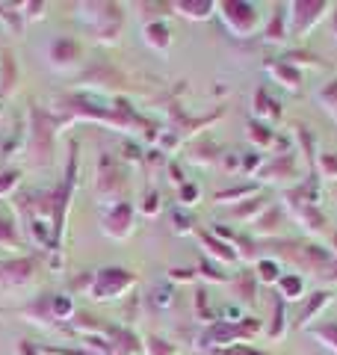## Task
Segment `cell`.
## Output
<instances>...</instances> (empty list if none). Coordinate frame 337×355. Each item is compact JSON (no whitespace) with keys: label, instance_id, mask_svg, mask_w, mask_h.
I'll return each mask as SVG.
<instances>
[{"label":"cell","instance_id":"obj_1","mask_svg":"<svg viewBox=\"0 0 337 355\" xmlns=\"http://www.w3.org/2000/svg\"><path fill=\"white\" fill-rule=\"evenodd\" d=\"M77 21H83L98 42L116 44L121 36V24H125V12L119 3H83L77 6Z\"/></svg>","mask_w":337,"mask_h":355},{"label":"cell","instance_id":"obj_2","mask_svg":"<svg viewBox=\"0 0 337 355\" xmlns=\"http://www.w3.org/2000/svg\"><path fill=\"white\" fill-rule=\"evenodd\" d=\"M219 18L225 21L231 36L237 39H249L252 33L261 27V9L254 3H243V0H225V3H216Z\"/></svg>","mask_w":337,"mask_h":355},{"label":"cell","instance_id":"obj_3","mask_svg":"<svg viewBox=\"0 0 337 355\" xmlns=\"http://www.w3.org/2000/svg\"><path fill=\"white\" fill-rule=\"evenodd\" d=\"M137 284V275L130 270H121V266H110V270H98L92 272V284H89V296L98 299V302H110V299H119L125 291Z\"/></svg>","mask_w":337,"mask_h":355},{"label":"cell","instance_id":"obj_4","mask_svg":"<svg viewBox=\"0 0 337 355\" xmlns=\"http://www.w3.org/2000/svg\"><path fill=\"white\" fill-rule=\"evenodd\" d=\"M30 119H33V133H30V157L36 166H44L51 160V151H53V130L56 128V119H51L39 104H33L30 110Z\"/></svg>","mask_w":337,"mask_h":355},{"label":"cell","instance_id":"obj_5","mask_svg":"<svg viewBox=\"0 0 337 355\" xmlns=\"http://www.w3.org/2000/svg\"><path fill=\"white\" fill-rule=\"evenodd\" d=\"M329 3L325 0H296V3L287 6V15H290V36H305L313 27L320 24L329 12Z\"/></svg>","mask_w":337,"mask_h":355},{"label":"cell","instance_id":"obj_6","mask_svg":"<svg viewBox=\"0 0 337 355\" xmlns=\"http://www.w3.org/2000/svg\"><path fill=\"white\" fill-rule=\"evenodd\" d=\"M104 234L112 240H128L133 234V207L128 202H116L104 216Z\"/></svg>","mask_w":337,"mask_h":355},{"label":"cell","instance_id":"obj_7","mask_svg":"<svg viewBox=\"0 0 337 355\" xmlns=\"http://www.w3.org/2000/svg\"><path fill=\"white\" fill-rule=\"evenodd\" d=\"M36 275V263L21 258V261H0V293L3 291H15V287H24L27 282H33Z\"/></svg>","mask_w":337,"mask_h":355},{"label":"cell","instance_id":"obj_8","mask_svg":"<svg viewBox=\"0 0 337 355\" xmlns=\"http://www.w3.org/2000/svg\"><path fill=\"white\" fill-rule=\"evenodd\" d=\"M80 44H77L74 39H69V36H60L56 42H51V51H48V57H51V62L56 65V69H71V65L80 60Z\"/></svg>","mask_w":337,"mask_h":355},{"label":"cell","instance_id":"obj_9","mask_svg":"<svg viewBox=\"0 0 337 355\" xmlns=\"http://www.w3.org/2000/svg\"><path fill=\"white\" fill-rule=\"evenodd\" d=\"M331 291H317V293H311V296H305L302 299V311H299V329H305V326H311L313 320H317L322 311H325V305H331Z\"/></svg>","mask_w":337,"mask_h":355},{"label":"cell","instance_id":"obj_10","mask_svg":"<svg viewBox=\"0 0 337 355\" xmlns=\"http://www.w3.org/2000/svg\"><path fill=\"white\" fill-rule=\"evenodd\" d=\"M275 175H287L290 181H296V178H299V166H296L293 151L278 154L275 160L263 163V169H261V181H269V184H273V181H275Z\"/></svg>","mask_w":337,"mask_h":355},{"label":"cell","instance_id":"obj_11","mask_svg":"<svg viewBox=\"0 0 337 355\" xmlns=\"http://www.w3.org/2000/svg\"><path fill=\"white\" fill-rule=\"evenodd\" d=\"M198 240H201V246H205V252L210 254V258H216V261H222V263H234V261H240L237 249H234L231 243H225L222 237L207 234V231H198Z\"/></svg>","mask_w":337,"mask_h":355},{"label":"cell","instance_id":"obj_12","mask_svg":"<svg viewBox=\"0 0 337 355\" xmlns=\"http://www.w3.org/2000/svg\"><path fill=\"white\" fill-rule=\"evenodd\" d=\"M245 137H249V142L254 148H261V151H273L278 148V133L266 125V121H249L245 125Z\"/></svg>","mask_w":337,"mask_h":355},{"label":"cell","instance_id":"obj_13","mask_svg":"<svg viewBox=\"0 0 337 355\" xmlns=\"http://www.w3.org/2000/svg\"><path fill=\"white\" fill-rule=\"evenodd\" d=\"M263 39L269 44L290 39V15H287V6H275L273 9V15H269V24L263 30Z\"/></svg>","mask_w":337,"mask_h":355},{"label":"cell","instance_id":"obj_14","mask_svg":"<svg viewBox=\"0 0 337 355\" xmlns=\"http://www.w3.org/2000/svg\"><path fill=\"white\" fill-rule=\"evenodd\" d=\"M172 9L181 18H189V21H207L213 12H216V3L213 0H178L172 3Z\"/></svg>","mask_w":337,"mask_h":355},{"label":"cell","instance_id":"obj_15","mask_svg":"<svg viewBox=\"0 0 337 355\" xmlns=\"http://www.w3.org/2000/svg\"><path fill=\"white\" fill-rule=\"evenodd\" d=\"M275 287H278L281 302H302L305 299V279H302V272H284Z\"/></svg>","mask_w":337,"mask_h":355},{"label":"cell","instance_id":"obj_16","mask_svg":"<svg viewBox=\"0 0 337 355\" xmlns=\"http://www.w3.org/2000/svg\"><path fill=\"white\" fill-rule=\"evenodd\" d=\"M145 44H148L151 51L157 53H168L172 48V30H168L163 21H151V24H145Z\"/></svg>","mask_w":337,"mask_h":355},{"label":"cell","instance_id":"obj_17","mask_svg":"<svg viewBox=\"0 0 337 355\" xmlns=\"http://www.w3.org/2000/svg\"><path fill=\"white\" fill-rule=\"evenodd\" d=\"M281 216H284V214H281V207H278V205H269L263 214L252 222V225H254V234H257V237H275L278 228H281Z\"/></svg>","mask_w":337,"mask_h":355},{"label":"cell","instance_id":"obj_18","mask_svg":"<svg viewBox=\"0 0 337 355\" xmlns=\"http://www.w3.org/2000/svg\"><path fill=\"white\" fill-rule=\"evenodd\" d=\"M266 69H269V74H273L281 86L293 89V92L299 89V83H302V71L296 69V65H290V62H284V60H278V62H266Z\"/></svg>","mask_w":337,"mask_h":355},{"label":"cell","instance_id":"obj_19","mask_svg":"<svg viewBox=\"0 0 337 355\" xmlns=\"http://www.w3.org/2000/svg\"><path fill=\"white\" fill-rule=\"evenodd\" d=\"M266 207H269V202H266L263 196H252V198H245L243 205L234 207V210H231V216L237 219V222H254Z\"/></svg>","mask_w":337,"mask_h":355},{"label":"cell","instance_id":"obj_20","mask_svg":"<svg viewBox=\"0 0 337 355\" xmlns=\"http://www.w3.org/2000/svg\"><path fill=\"white\" fill-rule=\"evenodd\" d=\"M308 331H311V338H317L325 349H331L337 355V320H329V323L322 320V323L311 326Z\"/></svg>","mask_w":337,"mask_h":355},{"label":"cell","instance_id":"obj_21","mask_svg":"<svg viewBox=\"0 0 337 355\" xmlns=\"http://www.w3.org/2000/svg\"><path fill=\"white\" fill-rule=\"evenodd\" d=\"M254 116H257V121L281 116V104H275L273 98H269L266 89H257V92H254Z\"/></svg>","mask_w":337,"mask_h":355},{"label":"cell","instance_id":"obj_22","mask_svg":"<svg viewBox=\"0 0 337 355\" xmlns=\"http://www.w3.org/2000/svg\"><path fill=\"white\" fill-rule=\"evenodd\" d=\"M281 266H278V261L275 258H261L254 263V279L257 282H263V284H278V279H281Z\"/></svg>","mask_w":337,"mask_h":355},{"label":"cell","instance_id":"obj_23","mask_svg":"<svg viewBox=\"0 0 337 355\" xmlns=\"http://www.w3.org/2000/svg\"><path fill=\"white\" fill-rule=\"evenodd\" d=\"M317 101H320V107L325 110V113H329V116L337 121V77L320 89V92H317Z\"/></svg>","mask_w":337,"mask_h":355},{"label":"cell","instance_id":"obj_24","mask_svg":"<svg viewBox=\"0 0 337 355\" xmlns=\"http://www.w3.org/2000/svg\"><path fill=\"white\" fill-rule=\"evenodd\" d=\"M18 228H15V219L6 214V210H0V246H18Z\"/></svg>","mask_w":337,"mask_h":355},{"label":"cell","instance_id":"obj_25","mask_svg":"<svg viewBox=\"0 0 337 355\" xmlns=\"http://www.w3.org/2000/svg\"><path fill=\"white\" fill-rule=\"evenodd\" d=\"M284 317H287V314H284V302H275V308H273V326L266 329L269 340H278V338L287 331V320H284Z\"/></svg>","mask_w":337,"mask_h":355},{"label":"cell","instance_id":"obj_26","mask_svg":"<svg viewBox=\"0 0 337 355\" xmlns=\"http://www.w3.org/2000/svg\"><path fill=\"white\" fill-rule=\"evenodd\" d=\"M234 287H237V296L243 299V302H252L254 299V291H257V279L254 272H243L237 282H234Z\"/></svg>","mask_w":337,"mask_h":355},{"label":"cell","instance_id":"obj_27","mask_svg":"<svg viewBox=\"0 0 337 355\" xmlns=\"http://www.w3.org/2000/svg\"><path fill=\"white\" fill-rule=\"evenodd\" d=\"M254 196V187L252 184H245V187H237V190H222V193H216V202L219 205H237V198H252Z\"/></svg>","mask_w":337,"mask_h":355},{"label":"cell","instance_id":"obj_28","mask_svg":"<svg viewBox=\"0 0 337 355\" xmlns=\"http://www.w3.org/2000/svg\"><path fill=\"white\" fill-rule=\"evenodd\" d=\"M320 172L325 175V181H337V151H320Z\"/></svg>","mask_w":337,"mask_h":355},{"label":"cell","instance_id":"obj_29","mask_svg":"<svg viewBox=\"0 0 337 355\" xmlns=\"http://www.w3.org/2000/svg\"><path fill=\"white\" fill-rule=\"evenodd\" d=\"M53 317L56 320H71L74 317V302L69 296H53Z\"/></svg>","mask_w":337,"mask_h":355},{"label":"cell","instance_id":"obj_30","mask_svg":"<svg viewBox=\"0 0 337 355\" xmlns=\"http://www.w3.org/2000/svg\"><path fill=\"white\" fill-rule=\"evenodd\" d=\"M145 352L148 355H175V347L163 338H148L145 340Z\"/></svg>","mask_w":337,"mask_h":355},{"label":"cell","instance_id":"obj_31","mask_svg":"<svg viewBox=\"0 0 337 355\" xmlns=\"http://www.w3.org/2000/svg\"><path fill=\"white\" fill-rule=\"evenodd\" d=\"M207 355H266V352H261V349L249 347V343H234V347H225V349L207 352Z\"/></svg>","mask_w":337,"mask_h":355},{"label":"cell","instance_id":"obj_32","mask_svg":"<svg viewBox=\"0 0 337 355\" xmlns=\"http://www.w3.org/2000/svg\"><path fill=\"white\" fill-rule=\"evenodd\" d=\"M139 210L145 216H157V214H160V196H157L154 190H148V193H145V198H142Z\"/></svg>","mask_w":337,"mask_h":355},{"label":"cell","instance_id":"obj_33","mask_svg":"<svg viewBox=\"0 0 337 355\" xmlns=\"http://www.w3.org/2000/svg\"><path fill=\"white\" fill-rule=\"evenodd\" d=\"M21 172L18 169H9V172H0V196H9V190L18 184Z\"/></svg>","mask_w":337,"mask_h":355},{"label":"cell","instance_id":"obj_34","mask_svg":"<svg viewBox=\"0 0 337 355\" xmlns=\"http://www.w3.org/2000/svg\"><path fill=\"white\" fill-rule=\"evenodd\" d=\"M198 270H201V275H205V279H210V282H219V284H222V282H228V275L219 272L213 263H201Z\"/></svg>","mask_w":337,"mask_h":355},{"label":"cell","instance_id":"obj_35","mask_svg":"<svg viewBox=\"0 0 337 355\" xmlns=\"http://www.w3.org/2000/svg\"><path fill=\"white\" fill-rule=\"evenodd\" d=\"M196 198H198V187L196 184H184L181 187V202L184 205H196Z\"/></svg>","mask_w":337,"mask_h":355},{"label":"cell","instance_id":"obj_36","mask_svg":"<svg viewBox=\"0 0 337 355\" xmlns=\"http://www.w3.org/2000/svg\"><path fill=\"white\" fill-rule=\"evenodd\" d=\"M172 219H175V231H178V234H189V231H193V219H189V216L175 214Z\"/></svg>","mask_w":337,"mask_h":355},{"label":"cell","instance_id":"obj_37","mask_svg":"<svg viewBox=\"0 0 337 355\" xmlns=\"http://www.w3.org/2000/svg\"><path fill=\"white\" fill-rule=\"evenodd\" d=\"M168 279L172 282H193L196 272L193 270H168Z\"/></svg>","mask_w":337,"mask_h":355},{"label":"cell","instance_id":"obj_38","mask_svg":"<svg viewBox=\"0 0 337 355\" xmlns=\"http://www.w3.org/2000/svg\"><path fill=\"white\" fill-rule=\"evenodd\" d=\"M254 169H263V160L257 157V154H254V157H245V160H243V169H240V172L249 175V172H254Z\"/></svg>","mask_w":337,"mask_h":355},{"label":"cell","instance_id":"obj_39","mask_svg":"<svg viewBox=\"0 0 337 355\" xmlns=\"http://www.w3.org/2000/svg\"><path fill=\"white\" fill-rule=\"evenodd\" d=\"M322 275H329V282H331V284H337V254L331 258V263L325 266V272H322Z\"/></svg>","mask_w":337,"mask_h":355},{"label":"cell","instance_id":"obj_40","mask_svg":"<svg viewBox=\"0 0 337 355\" xmlns=\"http://www.w3.org/2000/svg\"><path fill=\"white\" fill-rule=\"evenodd\" d=\"M329 30H331V36L337 39V6H334V12L329 15Z\"/></svg>","mask_w":337,"mask_h":355}]
</instances>
